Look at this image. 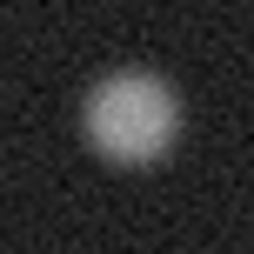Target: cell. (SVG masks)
<instances>
[{"label":"cell","instance_id":"cell-1","mask_svg":"<svg viewBox=\"0 0 254 254\" xmlns=\"http://www.w3.org/2000/svg\"><path fill=\"white\" fill-rule=\"evenodd\" d=\"M174 127H181V94L154 67H107L87 87V134L121 161L161 154L174 140Z\"/></svg>","mask_w":254,"mask_h":254}]
</instances>
